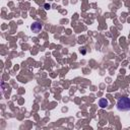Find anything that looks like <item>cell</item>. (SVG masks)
I'll use <instances>...</instances> for the list:
<instances>
[{
  "label": "cell",
  "instance_id": "3957f363",
  "mask_svg": "<svg viewBox=\"0 0 130 130\" xmlns=\"http://www.w3.org/2000/svg\"><path fill=\"white\" fill-rule=\"evenodd\" d=\"M99 106L101 107V108H107L108 106H109V101L107 100V99H100L99 100Z\"/></svg>",
  "mask_w": 130,
  "mask_h": 130
},
{
  "label": "cell",
  "instance_id": "6da1fadb",
  "mask_svg": "<svg viewBox=\"0 0 130 130\" xmlns=\"http://www.w3.org/2000/svg\"><path fill=\"white\" fill-rule=\"evenodd\" d=\"M117 109L120 112L130 111V99L127 96H122L117 102Z\"/></svg>",
  "mask_w": 130,
  "mask_h": 130
},
{
  "label": "cell",
  "instance_id": "7a4b0ae2",
  "mask_svg": "<svg viewBox=\"0 0 130 130\" xmlns=\"http://www.w3.org/2000/svg\"><path fill=\"white\" fill-rule=\"evenodd\" d=\"M42 27H43L42 23H41V22H38V21L34 22V23L30 25V29L32 30V32H36V34L40 32V31H41V29H42Z\"/></svg>",
  "mask_w": 130,
  "mask_h": 130
},
{
  "label": "cell",
  "instance_id": "277c9868",
  "mask_svg": "<svg viewBox=\"0 0 130 130\" xmlns=\"http://www.w3.org/2000/svg\"><path fill=\"white\" fill-rule=\"evenodd\" d=\"M50 7H51V6H50L49 4H45V8H46L47 10H48V9H50Z\"/></svg>",
  "mask_w": 130,
  "mask_h": 130
}]
</instances>
